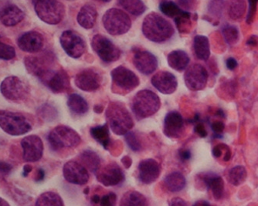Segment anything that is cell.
<instances>
[{
	"label": "cell",
	"instance_id": "obj_38",
	"mask_svg": "<svg viewBox=\"0 0 258 206\" xmlns=\"http://www.w3.org/2000/svg\"><path fill=\"white\" fill-rule=\"evenodd\" d=\"M190 13L184 11L181 15L175 19V25L178 30L182 33H188L191 30L192 27V21H191Z\"/></svg>",
	"mask_w": 258,
	"mask_h": 206
},
{
	"label": "cell",
	"instance_id": "obj_41",
	"mask_svg": "<svg viewBox=\"0 0 258 206\" xmlns=\"http://www.w3.org/2000/svg\"><path fill=\"white\" fill-rule=\"evenodd\" d=\"M16 56V50L14 46L0 41V59L10 60Z\"/></svg>",
	"mask_w": 258,
	"mask_h": 206
},
{
	"label": "cell",
	"instance_id": "obj_52",
	"mask_svg": "<svg viewBox=\"0 0 258 206\" xmlns=\"http://www.w3.org/2000/svg\"><path fill=\"white\" fill-rule=\"evenodd\" d=\"M121 162H122L124 168H127V169H128L133 165V160H132L131 158L129 156L123 157L122 159H121Z\"/></svg>",
	"mask_w": 258,
	"mask_h": 206
},
{
	"label": "cell",
	"instance_id": "obj_47",
	"mask_svg": "<svg viewBox=\"0 0 258 206\" xmlns=\"http://www.w3.org/2000/svg\"><path fill=\"white\" fill-rule=\"evenodd\" d=\"M12 170V165L5 162H0V173L4 175H9Z\"/></svg>",
	"mask_w": 258,
	"mask_h": 206
},
{
	"label": "cell",
	"instance_id": "obj_34",
	"mask_svg": "<svg viewBox=\"0 0 258 206\" xmlns=\"http://www.w3.org/2000/svg\"><path fill=\"white\" fill-rule=\"evenodd\" d=\"M118 4L132 15L139 17L144 14L146 7L142 0H118Z\"/></svg>",
	"mask_w": 258,
	"mask_h": 206
},
{
	"label": "cell",
	"instance_id": "obj_40",
	"mask_svg": "<svg viewBox=\"0 0 258 206\" xmlns=\"http://www.w3.org/2000/svg\"><path fill=\"white\" fill-rule=\"evenodd\" d=\"M125 141L127 142L128 147L133 151V152H140L142 150V144L139 137L136 135V133L133 131L127 132L125 134Z\"/></svg>",
	"mask_w": 258,
	"mask_h": 206
},
{
	"label": "cell",
	"instance_id": "obj_16",
	"mask_svg": "<svg viewBox=\"0 0 258 206\" xmlns=\"http://www.w3.org/2000/svg\"><path fill=\"white\" fill-rule=\"evenodd\" d=\"M102 77L96 70L87 68L80 71L75 78V84L81 91L93 92L99 89Z\"/></svg>",
	"mask_w": 258,
	"mask_h": 206
},
{
	"label": "cell",
	"instance_id": "obj_55",
	"mask_svg": "<svg viewBox=\"0 0 258 206\" xmlns=\"http://www.w3.org/2000/svg\"><path fill=\"white\" fill-rule=\"evenodd\" d=\"M32 172V166L30 165H26L23 167V176H27Z\"/></svg>",
	"mask_w": 258,
	"mask_h": 206
},
{
	"label": "cell",
	"instance_id": "obj_51",
	"mask_svg": "<svg viewBox=\"0 0 258 206\" xmlns=\"http://www.w3.org/2000/svg\"><path fill=\"white\" fill-rule=\"evenodd\" d=\"M222 151H223V145H217L216 147L214 148L213 149V155H214L215 158H220L222 155Z\"/></svg>",
	"mask_w": 258,
	"mask_h": 206
},
{
	"label": "cell",
	"instance_id": "obj_24",
	"mask_svg": "<svg viewBox=\"0 0 258 206\" xmlns=\"http://www.w3.org/2000/svg\"><path fill=\"white\" fill-rule=\"evenodd\" d=\"M98 18V11L94 6L86 4L78 13L77 20L81 27L90 30L95 27Z\"/></svg>",
	"mask_w": 258,
	"mask_h": 206
},
{
	"label": "cell",
	"instance_id": "obj_54",
	"mask_svg": "<svg viewBox=\"0 0 258 206\" xmlns=\"http://www.w3.org/2000/svg\"><path fill=\"white\" fill-rule=\"evenodd\" d=\"M192 206H212L210 204V202H208L207 201H205V200H199L197 202L194 203V205Z\"/></svg>",
	"mask_w": 258,
	"mask_h": 206
},
{
	"label": "cell",
	"instance_id": "obj_27",
	"mask_svg": "<svg viewBox=\"0 0 258 206\" xmlns=\"http://www.w3.org/2000/svg\"><path fill=\"white\" fill-rule=\"evenodd\" d=\"M165 186L170 192H179L185 188L186 179L179 172H173L164 178Z\"/></svg>",
	"mask_w": 258,
	"mask_h": 206
},
{
	"label": "cell",
	"instance_id": "obj_9",
	"mask_svg": "<svg viewBox=\"0 0 258 206\" xmlns=\"http://www.w3.org/2000/svg\"><path fill=\"white\" fill-rule=\"evenodd\" d=\"M0 91L6 99L12 102L20 103L27 98L30 88L25 81L18 77L10 76L3 81Z\"/></svg>",
	"mask_w": 258,
	"mask_h": 206
},
{
	"label": "cell",
	"instance_id": "obj_4",
	"mask_svg": "<svg viewBox=\"0 0 258 206\" xmlns=\"http://www.w3.org/2000/svg\"><path fill=\"white\" fill-rule=\"evenodd\" d=\"M47 142L53 150L72 149L81 144V138L76 130L65 125H59L50 130Z\"/></svg>",
	"mask_w": 258,
	"mask_h": 206
},
{
	"label": "cell",
	"instance_id": "obj_12",
	"mask_svg": "<svg viewBox=\"0 0 258 206\" xmlns=\"http://www.w3.org/2000/svg\"><path fill=\"white\" fill-rule=\"evenodd\" d=\"M60 45L65 53L71 57H81L86 50V43L83 38L74 30H66L60 38Z\"/></svg>",
	"mask_w": 258,
	"mask_h": 206
},
{
	"label": "cell",
	"instance_id": "obj_44",
	"mask_svg": "<svg viewBox=\"0 0 258 206\" xmlns=\"http://www.w3.org/2000/svg\"><path fill=\"white\" fill-rule=\"evenodd\" d=\"M211 128L216 134H221L225 128V124L222 121H215L211 124Z\"/></svg>",
	"mask_w": 258,
	"mask_h": 206
},
{
	"label": "cell",
	"instance_id": "obj_14",
	"mask_svg": "<svg viewBox=\"0 0 258 206\" xmlns=\"http://www.w3.org/2000/svg\"><path fill=\"white\" fill-rule=\"evenodd\" d=\"M96 173L97 180L105 187L116 186L125 179L122 168L114 162L99 168Z\"/></svg>",
	"mask_w": 258,
	"mask_h": 206
},
{
	"label": "cell",
	"instance_id": "obj_23",
	"mask_svg": "<svg viewBox=\"0 0 258 206\" xmlns=\"http://www.w3.org/2000/svg\"><path fill=\"white\" fill-rule=\"evenodd\" d=\"M24 19V13L16 5H8L0 10V22L6 27H14Z\"/></svg>",
	"mask_w": 258,
	"mask_h": 206
},
{
	"label": "cell",
	"instance_id": "obj_17",
	"mask_svg": "<svg viewBox=\"0 0 258 206\" xmlns=\"http://www.w3.org/2000/svg\"><path fill=\"white\" fill-rule=\"evenodd\" d=\"M23 159L27 162L40 160L43 155V144L37 135H29L21 141Z\"/></svg>",
	"mask_w": 258,
	"mask_h": 206
},
{
	"label": "cell",
	"instance_id": "obj_37",
	"mask_svg": "<svg viewBox=\"0 0 258 206\" xmlns=\"http://www.w3.org/2000/svg\"><path fill=\"white\" fill-rule=\"evenodd\" d=\"M247 4L245 0H230L228 6V13L230 18L239 20L246 13Z\"/></svg>",
	"mask_w": 258,
	"mask_h": 206
},
{
	"label": "cell",
	"instance_id": "obj_6",
	"mask_svg": "<svg viewBox=\"0 0 258 206\" xmlns=\"http://www.w3.org/2000/svg\"><path fill=\"white\" fill-rule=\"evenodd\" d=\"M104 28L110 35L125 34L132 27L131 19L126 13L117 8L110 9L102 17Z\"/></svg>",
	"mask_w": 258,
	"mask_h": 206
},
{
	"label": "cell",
	"instance_id": "obj_11",
	"mask_svg": "<svg viewBox=\"0 0 258 206\" xmlns=\"http://www.w3.org/2000/svg\"><path fill=\"white\" fill-rule=\"evenodd\" d=\"M37 78L54 94L66 92L71 88L69 77L62 69L56 71L44 70Z\"/></svg>",
	"mask_w": 258,
	"mask_h": 206
},
{
	"label": "cell",
	"instance_id": "obj_28",
	"mask_svg": "<svg viewBox=\"0 0 258 206\" xmlns=\"http://www.w3.org/2000/svg\"><path fill=\"white\" fill-rule=\"evenodd\" d=\"M91 137L97 142L101 144L106 150L111 145V136H110L109 126L107 123L103 125H98L91 127L90 130Z\"/></svg>",
	"mask_w": 258,
	"mask_h": 206
},
{
	"label": "cell",
	"instance_id": "obj_13",
	"mask_svg": "<svg viewBox=\"0 0 258 206\" xmlns=\"http://www.w3.org/2000/svg\"><path fill=\"white\" fill-rule=\"evenodd\" d=\"M184 81L190 91H202L207 86L208 72L202 65L194 63L185 71Z\"/></svg>",
	"mask_w": 258,
	"mask_h": 206
},
{
	"label": "cell",
	"instance_id": "obj_35",
	"mask_svg": "<svg viewBox=\"0 0 258 206\" xmlns=\"http://www.w3.org/2000/svg\"><path fill=\"white\" fill-rule=\"evenodd\" d=\"M247 172L246 168L242 165H237L233 167L229 172L228 178L229 182L234 186H239L244 183L247 180Z\"/></svg>",
	"mask_w": 258,
	"mask_h": 206
},
{
	"label": "cell",
	"instance_id": "obj_19",
	"mask_svg": "<svg viewBox=\"0 0 258 206\" xmlns=\"http://www.w3.org/2000/svg\"><path fill=\"white\" fill-rule=\"evenodd\" d=\"M139 181L145 185H150L159 178L161 168L155 159H147L141 161L138 167Z\"/></svg>",
	"mask_w": 258,
	"mask_h": 206
},
{
	"label": "cell",
	"instance_id": "obj_49",
	"mask_svg": "<svg viewBox=\"0 0 258 206\" xmlns=\"http://www.w3.org/2000/svg\"><path fill=\"white\" fill-rule=\"evenodd\" d=\"M169 206H188L186 201L181 198H173L170 201Z\"/></svg>",
	"mask_w": 258,
	"mask_h": 206
},
{
	"label": "cell",
	"instance_id": "obj_48",
	"mask_svg": "<svg viewBox=\"0 0 258 206\" xmlns=\"http://www.w3.org/2000/svg\"><path fill=\"white\" fill-rule=\"evenodd\" d=\"M178 4L185 10H191L195 4V0H177Z\"/></svg>",
	"mask_w": 258,
	"mask_h": 206
},
{
	"label": "cell",
	"instance_id": "obj_25",
	"mask_svg": "<svg viewBox=\"0 0 258 206\" xmlns=\"http://www.w3.org/2000/svg\"><path fill=\"white\" fill-rule=\"evenodd\" d=\"M202 180L206 186L211 190L215 199L220 200L223 197L224 193V181L222 177L210 172L204 174Z\"/></svg>",
	"mask_w": 258,
	"mask_h": 206
},
{
	"label": "cell",
	"instance_id": "obj_1",
	"mask_svg": "<svg viewBox=\"0 0 258 206\" xmlns=\"http://www.w3.org/2000/svg\"><path fill=\"white\" fill-rule=\"evenodd\" d=\"M143 33L150 41L164 43L172 38L175 30L170 22L156 13H152L146 16L143 21Z\"/></svg>",
	"mask_w": 258,
	"mask_h": 206
},
{
	"label": "cell",
	"instance_id": "obj_46",
	"mask_svg": "<svg viewBox=\"0 0 258 206\" xmlns=\"http://www.w3.org/2000/svg\"><path fill=\"white\" fill-rule=\"evenodd\" d=\"M179 159L182 161V162H186V161L189 160L192 156L191 152L188 149H180L179 151Z\"/></svg>",
	"mask_w": 258,
	"mask_h": 206
},
{
	"label": "cell",
	"instance_id": "obj_18",
	"mask_svg": "<svg viewBox=\"0 0 258 206\" xmlns=\"http://www.w3.org/2000/svg\"><path fill=\"white\" fill-rule=\"evenodd\" d=\"M185 130V121L178 111H170L164 120L163 133L169 139H179Z\"/></svg>",
	"mask_w": 258,
	"mask_h": 206
},
{
	"label": "cell",
	"instance_id": "obj_56",
	"mask_svg": "<svg viewBox=\"0 0 258 206\" xmlns=\"http://www.w3.org/2000/svg\"><path fill=\"white\" fill-rule=\"evenodd\" d=\"M230 158H231V151L227 147V152H226L225 156L224 157V162H228V161H230Z\"/></svg>",
	"mask_w": 258,
	"mask_h": 206
},
{
	"label": "cell",
	"instance_id": "obj_60",
	"mask_svg": "<svg viewBox=\"0 0 258 206\" xmlns=\"http://www.w3.org/2000/svg\"><path fill=\"white\" fill-rule=\"evenodd\" d=\"M90 192V188L89 187H87V188H85V190H84V194L85 195H88Z\"/></svg>",
	"mask_w": 258,
	"mask_h": 206
},
{
	"label": "cell",
	"instance_id": "obj_42",
	"mask_svg": "<svg viewBox=\"0 0 258 206\" xmlns=\"http://www.w3.org/2000/svg\"><path fill=\"white\" fill-rule=\"evenodd\" d=\"M117 195L112 191L107 192L100 197L99 204L98 206H116Z\"/></svg>",
	"mask_w": 258,
	"mask_h": 206
},
{
	"label": "cell",
	"instance_id": "obj_10",
	"mask_svg": "<svg viewBox=\"0 0 258 206\" xmlns=\"http://www.w3.org/2000/svg\"><path fill=\"white\" fill-rule=\"evenodd\" d=\"M91 47L105 63H113L121 57V52L119 48L103 35L94 36L91 40Z\"/></svg>",
	"mask_w": 258,
	"mask_h": 206
},
{
	"label": "cell",
	"instance_id": "obj_3",
	"mask_svg": "<svg viewBox=\"0 0 258 206\" xmlns=\"http://www.w3.org/2000/svg\"><path fill=\"white\" fill-rule=\"evenodd\" d=\"M160 107V98L156 93L150 90L139 91L132 101L133 114L140 120L154 115Z\"/></svg>",
	"mask_w": 258,
	"mask_h": 206
},
{
	"label": "cell",
	"instance_id": "obj_5",
	"mask_svg": "<svg viewBox=\"0 0 258 206\" xmlns=\"http://www.w3.org/2000/svg\"><path fill=\"white\" fill-rule=\"evenodd\" d=\"M33 6L37 17L49 25L59 24L64 17V5L58 0H34Z\"/></svg>",
	"mask_w": 258,
	"mask_h": 206
},
{
	"label": "cell",
	"instance_id": "obj_2",
	"mask_svg": "<svg viewBox=\"0 0 258 206\" xmlns=\"http://www.w3.org/2000/svg\"><path fill=\"white\" fill-rule=\"evenodd\" d=\"M107 124L114 134L125 135L134 126V120L124 104L110 102L105 111Z\"/></svg>",
	"mask_w": 258,
	"mask_h": 206
},
{
	"label": "cell",
	"instance_id": "obj_7",
	"mask_svg": "<svg viewBox=\"0 0 258 206\" xmlns=\"http://www.w3.org/2000/svg\"><path fill=\"white\" fill-rule=\"evenodd\" d=\"M112 86L111 89L115 94H128L134 91L140 84L139 77L131 70L125 66H119L114 68L111 73Z\"/></svg>",
	"mask_w": 258,
	"mask_h": 206
},
{
	"label": "cell",
	"instance_id": "obj_50",
	"mask_svg": "<svg viewBox=\"0 0 258 206\" xmlns=\"http://www.w3.org/2000/svg\"><path fill=\"white\" fill-rule=\"evenodd\" d=\"M226 64H227V67L228 68L230 71H233V70L235 69L237 67V60H236L234 58L230 57L229 59H227V62H226Z\"/></svg>",
	"mask_w": 258,
	"mask_h": 206
},
{
	"label": "cell",
	"instance_id": "obj_58",
	"mask_svg": "<svg viewBox=\"0 0 258 206\" xmlns=\"http://www.w3.org/2000/svg\"><path fill=\"white\" fill-rule=\"evenodd\" d=\"M94 111H95V112L97 113V114H101V113H102L103 111H104V107L101 105L95 106Z\"/></svg>",
	"mask_w": 258,
	"mask_h": 206
},
{
	"label": "cell",
	"instance_id": "obj_61",
	"mask_svg": "<svg viewBox=\"0 0 258 206\" xmlns=\"http://www.w3.org/2000/svg\"><path fill=\"white\" fill-rule=\"evenodd\" d=\"M101 1L104 3H109L111 2V0H101Z\"/></svg>",
	"mask_w": 258,
	"mask_h": 206
},
{
	"label": "cell",
	"instance_id": "obj_29",
	"mask_svg": "<svg viewBox=\"0 0 258 206\" xmlns=\"http://www.w3.org/2000/svg\"><path fill=\"white\" fill-rule=\"evenodd\" d=\"M194 49L196 56L203 61H207L210 56V41L207 36L197 35L194 40Z\"/></svg>",
	"mask_w": 258,
	"mask_h": 206
},
{
	"label": "cell",
	"instance_id": "obj_30",
	"mask_svg": "<svg viewBox=\"0 0 258 206\" xmlns=\"http://www.w3.org/2000/svg\"><path fill=\"white\" fill-rule=\"evenodd\" d=\"M80 162L93 173H96L101 165V159L96 152L85 150L79 155Z\"/></svg>",
	"mask_w": 258,
	"mask_h": 206
},
{
	"label": "cell",
	"instance_id": "obj_21",
	"mask_svg": "<svg viewBox=\"0 0 258 206\" xmlns=\"http://www.w3.org/2000/svg\"><path fill=\"white\" fill-rule=\"evenodd\" d=\"M152 86L163 94H172L176 91L178 87L177 79L168 71H159L152 77Z\"/></svg>",
	"mask_w": 258,
	"mask_h": 206
},
{
	"label": "cell",
	"instance_id": "obj_36",
	"mask_svg": "<svg viewBox=\"0 0 258 206\" xmlns=\"http://www.w3.org/2000/svg\"><path fill=\"white\" fill-rule=\"evenodd\" d=\"M159 10L164 15L174 18V20L185 11L171 0H162L159 4Z\"/></svg>",
	"mask_w": 258,
	"mask_h": 206
},
{
	"label": "cell",
	"instance_id": "obj_43",
	"mask_svg": "<svg viewBox=\"0 0 258 206\" xmlns=\"http://www.w3.org/2000/svg\"><path fill=\"white\" fill-rule=\"evenodd\" d=\"M249 10L247 15V23L248 24L253 22L256 14V7H257L258 0H248Z\"/></svg>",
	"mask_w": 258,
	"mask_h": 206
},
{
	"label": "cell",
	"instance_id": "obj_45",
	"mask_svg": "<svg viewBox=\"0 0 258 206\" xmlns=\"http://www.w3.org/2000/svg\"><path fill=\"white\" fill-rule=\"evenodd\" d=\"M194 131H195L196 134H198L201 138H206L208 134L202 123H198V124H196L195 127H194Z\"/></svg>",
	"mask_w": 258,
	"mask_h": 206
},
{
	"label": "cell",
	"instance_id": "obj_22",
	"mask_svg": "<svg viewBox=\"0 0 258 206\" xmlns=\"http://www.w3.org/2000/svg\"><path fill=\"white\" fill-rule=\"evenodd\" d=\"M19 47L20 50L27 53H37L43 49L44 39L40 33L30 31L23 33L18 39Z\"/></svg>",
	"mask_w": 258,
	"mask_h": 206
},
{
	"label": "cell",
	"instance_id": "obj_39",
	"mask_svg": "<svg viewBox=\"0 0 258 206\" xmlns=\"http://www.w3.org/2000/svg\"><path fill=\"white\" fill-rule=\"evenodd\" d=\"M222 33L227 44L234 45L239 40V31L237 27L227 25L222 30Z\"/></svg>",
	"mask_w": 258,
	"mask_h": 206
},
{
	"label": "cell",
	"instance_id": "obj_59",
	"mask_svg": "<svg viewBox=\"0 0 258 206\" xmlns=\"http://www.w3.org/2000/svg\"><path fill=\"white\" fill-rule=\"evenodd\" d=\"M0 206H10V204L5 199L0 197Z\"/></svg>",
	"mask_w": 258,
	"mask_h": 206
},
{
	"label": "cell",
	"instance_id": "obj_8",
	"mask_svg": "<svg viewBox=\"0 0 258 206\" xmlns=\"http://www.w3.org/2000/svg\"><path fill=\"white\" fill-rule=\"evenodd\" d=\"M0 127L13 136L23 135L32 130L31 124L25 116L9 111H0Z\"/></svg>",
	"mask_w": 258,
	"mask_h": 206
},
{
	"label": "cell",
	"instance_id": "obj_31",
	"mask_svg": "<svg viewBox=\"0 0 258 206\" xmlns=\"http://www.w3.org/2000/svg\"><path fill=\"white\" fill-rule=\"evenodd\" d=\"M68 107L70 111L77 115H84L88 113L89 106L85 98L78 94H72L68 97Z\"/></svg>",
	"mask_w": 258,
	"mask_h": 206
},
{
	"label": "cell",
	"instance_id": "obj_57",
	"mask_svg": "<svg viewBox=\"0 0 258 206\" xmlns=\"http://www.w3.org/2000/svg\"><path fill=\"white\" fill-rule=\"evenodd\" d=\"M44 178V171L40 170L38 171V174H37V181H42Z\"/></svg>",
	"mask_w": 258,
	"mask_h": 206
},
{
	"label": "cell",
	"instance_id": "obj_33",
	"mask_svg": "<svg viewBox=\"0 0 258 206\" xmlns=\"http://www.w3.org/2000/svg\"><path fill=\"white\" fill-rule=\"evenodd\" d=\"M35 206H64V203L57 193L46 191L38 197Z\"/></svg>",
	"mask_w": 258,
	"mask_h": 206
},
{
	"label": "cell",
	"instance_id": "obj_20",
	"mask_svg": "<svg viewBox=\"0 0 258 206\" xmlns=\"http://www.w3.org/2000/svg\"><path fill=\"white\" fill-rule=\"evenodd\" d=\"M133 63L136 69L144 75H152L158 67L156 56L146 50H136L133 55Z\"/></svg>",
	"mask_w": 258,
	"mask_h": 206
},
{
	"label": "cell",
	"instance_id": "obj_32",
	"mask_svg": "<svg viewBox=\"0 0 258 206\" xmlns=\"http://www.w3.org/2000/svg\"><path fill=\"white\" fill-rule=\"evenodd\" d=\"M119 206H149V201L139 191H128L121 197Z\"/></svg>",
	"mask_w": 258,
	"mask_h": 206
},
{
	"label": "cell",
	"instance_id": "obj_26",
	"mask_svg": "<svg viewBox=\"0 0 258 206\" xmlns=\"http://www.w3.org/2000/svg\"><path fill=\"white\" fill-rule=\"evenodd\" d=\"M169 66L176 71H183L189 65L190 59L189 55L181 50H173L171 52L167 57Z\"/></svg>",
	"mask_w": 258,
	"mask_h": 206
},
{
	"label": "cell",
	"instance_id": "obj_15",
	"mask_svg": "<svg viewBox=\"0 0 258 206\" xmlns=\"http://www.w3.org/2000/svg\"><path fill=\"white\" fill-rule=\"evenodd\" d=\"M63 177L68 182L74 185H84L89 181L88 169L78 161H68L63 165Z\"/></svg>",
	"mask_w": 258,
	"mask_h": 206
},
{
	"label": "cell",
	"instance_id": "obj_53",
	"mask_svg": "<svg viewBox=\"0 0 258 206\" xmlns=\"http://www.w3.org/2000/svg\"><path fill=\"white\" fill-rule=\"evenodd\" d=\"M247 44L249 46H256L258 45V38L257 36H250V38L247 40Z\"/></svg>",
	"mask_w": 258,
	"mask_h": 206
}]
</instances>
